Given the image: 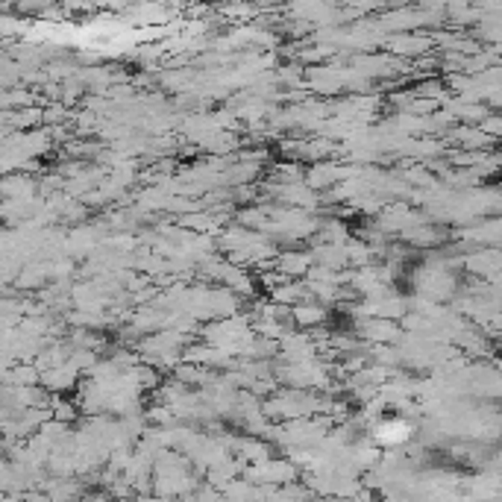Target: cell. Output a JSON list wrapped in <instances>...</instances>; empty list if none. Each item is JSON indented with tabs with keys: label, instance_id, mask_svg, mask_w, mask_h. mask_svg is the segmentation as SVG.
<instances>
[{
	"label": "cell",
	"instance_id": "1",
	"mask_svg": "<svg viewBox=\"0 0 502 502\" xmlns=\"http://www.w3.org/2000/svg\"><path fill=\"white\" fill-rule=\"evenodd\" d=\"M414 429L418 426L397 414V418H379L368 429V437L379 450H400V446H409V437L414 435Z\"/></svg>",
	"mask_w": 502,
	"mask_h": 502
},
{
	"label": "cell",
	"instance_id": "2",
	"mask_svg": "<svg viewBox=\"0 0 502 502\" xmlns=\"http://www.w3.org/2000/svg\"><path fill=\"white\" fill-rule=\"evenodd\" d=\"M77 382H80V373L74 370L68 361L65 365H59V368H50L45 370L39 376V385L45 388L50 397H59V394H65V391H74L77 388Z\"/></svg>",
	"mask_w": 502,
	"mask_h": 502
},
{
	"label": "cell",
	"instance_id": "3",
	"mask_svg": "<svg viewBox=\"0 0 502 502\" xmlns=\"http://www.w3.org/2000/svg\"><path fill=\"white\" fill-rule=\"evenodd\" d=\"M291 312V326L297 329H306V333H312V329H320L329 320L326 306H320L315 300H306V303H297L288 308Z\"/></svg>",
	"mask_w": 502,
	"mask_h": 502
},
{
	"label": "cell",
	"instance_id": "4",
	"mask_svg": "<svg viewBox=\"0 0 502 502\" xmlns=\"http://www.w3.org/2000/svg\"><path fill=\"white\" fill-rule=\"evenodd\" d=\"M77 502H112L109 490L106 488H82V494Z\"/></svg>",
	"mask_w": 502,
	"mask_h": 502
}]
</instances>
